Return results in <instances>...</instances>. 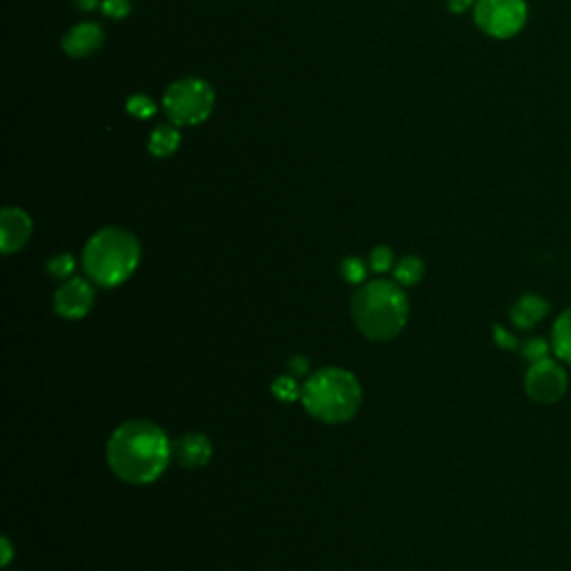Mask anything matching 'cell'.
Returning a JSON list of instances; mask_svg holds the SVG:
<instances>
[{
    "label": "cell",
    "instance_id": "cell-7",
    "mask_svg": "<svg viewBox=\"0 0 571 571\" xmlns=\"http://www.w3.org/2000/svg\"><path fill=\"white\" fill-rule=\"evenodd\" d=\"M525 389L527 395L538 405H553L565 395L567 373L549 358L531 362L525 375Z\"/></svg>",
    "mask_w": 571,
    "mask_h": 571
},
{
    "label": "cell",
    "instance_id": "cell-24",
    "mask_svg": "<svg viewBox=\"0 0 571 571\" xmlns=\"http://www.w3.org/2000/svg\"><path fill=\"white\" fill-rule=\"evenodd\" d=\"M289 368H290V375H295V377L306 375V373H308V359L302 358V355H297V358L290 359Z\"/></svg>",
    "mask_w": 571,
    "mask_h": 571
},
{
    "label": "cell",
    "instance_id": "cell-16",
    "mask_svg": "<svg viewBox=\"0 0 571 571\" xmlns=\"http://www.w3.org/2000/svg\"><path fill=\"white\" fill-rule=\"evenodd\" d=\"M273 395L282 402H293V399L302 397V386L297 384L295 375H279L273 382Z\"/></svg>",
    "mask_w": 571,
    "mask_h": 571
},
{
    "label": "cell",
    "instance_id": "cell-22",
    "mask_svg": "<svg viewBox=\"0 0 571 571\" xmlns=\"http://www.w3.org/2000/svg\"><path fill=\"white\" fill-rule=\"evenodd\" d=\"M549 353V344L544 342V339L536 337V339H529L525 344V349H522V355H525L529 362H538V359H544Z\"/></svg>",
    "mask_w": 571,
    "mask_h": 571
},
{
    "label": "cell",
    "instance_id": "cell-10",
    "mask_svg": "<svg viewBox=\"0 0 571 571\" xmlns=\"http://www.w3.org/2000/svg\"><path fill=\"white\" fill-rule=\"evenodd\" d=\"M105 42V34L98 23H79L63 36V50L72 58H85V56L96 54Z\"/></svg>",
    "mask_w": 571,
    "mask_h": 571
},
{
    "label": "cell",
    "instance_id": "cell-2",
    "mask_svg": "<svg viewBox=\"0 0 571 571\" xmlns=\"http://www.w3.org/2000/svg\"><path fill=\"white\" fill-rule=\"evenodd\" d=\"M353 321L364 337L373 342H390L409 321V297L397 282L375 279L364 283L351 299Z\"/></svg>",
    "mask_w": 571,
    "mask_h": 571
},
{
    "label": "cell",
    "instance_id": "cell-20",
    "mask_svg": "<svg viewBox=\"0 0 571 571\" xmlns=\"http://www.w3.org/2000/svg\"><path fill=\"white\" fill-rule=\"evenodd\" d=\"M371 268L375 270V273H389L390 268H393V251L386 246H377L373 248L371 252Z\"/></svg>",
    "mask_w": 571,
    "mask_h": 571
},
{
    "label": "cell",
    "instance_id": "cell-14",
    "mask_svg": "<svg viewBox=\"0 0 571 571\" xmlns=\"http://www.w3.org/2000/svg\"><path fill=\"white\" fill-rule=\"evenodd\" d=\"M552 346L553 353H556L562 362L571 364V308L558 317L552 333Z\"/></svg>",
    "mask_w": 571,
    "mask_h": 571
},
{
    "label": "cell",
    "instance_id": "cell-6",
    "mask_svg": "<svg viewBox=\"0 0 571 571\" xmlns=\"http://www.w3.org/2000/svg\"><path fill=\"white\" fill-rule=\"evenodd\" d=\"M527 23L525 0H478L475 25L491 38L516 36Z\"/></svg>",
    "mask_w": 571,
    "mask_h": 571
},
{
    "label": "cell",
    "instance_id": "cell-27",
    "mask_svg": "<svg viewBox=\"0 0 571 571\" xmlns=\"http://www.w3.org/2000/svg\"><path fill=\"white\" fill-rule=\"evenodd\" d=\"M103 0H74V5L79 7L81 12H92V10H96L98 5H101Z\"/></svg>",
    "mask_w": 571,
    "mask_h": 571
},
{
    "label": "cell",
    "instance_id": "cell-21",
    "mask_svg": "<svg viewBox=\"0 0 571 571\" xmlns=\"http://www.w3.org/2000/svg\"><path fill=\"white\" fill-rule=\"evenodd\" d=\"M101 7H103V12H105V14L114 20L127 19L132 12L130 0H103Z\"/></svg>",
    "mask_w": 571,
    "mask_h": 571
},
{
    "label": "cell",
    "instance_id": "cell-17",
    "mask_svg": "<svg viewBox=\"0 0 571 571\" xmlns=\"http://www.w3.org/2000/svg\"><path fill=\"white\" fill-rule=\"evenodd\" d=\"M367 270H368L367 264H364L359 257H346V259L342 261V266H339L342 277H344L349 283H353V286L364 283V279H367Z\"/></svg>",
    "mask_w": 571,
    "mask_h": 571
},
{
    "label": "cell",
    "instance_id": "cell-18",
    "mask_svg": "<svg viewBox=\"0 0 571 571\" xmlns=\"http://www.w3.org/2000/svg\"><path fill=\"white\" fill-rule=\"evenodd\" d=\"M126 107L132 117L136 119H150L157 114V103H154L148 94H135V96H130Z\"/></svg>",
    "mask_w": 571,
    "mask_h": 571
},
{
    "label": "cell",
    "instance_id": "cell-26",
    "mask_svg": "<svg viewBox=\"0 0 571 571\" xmlns=\"http://www.w3.org/2000/svg\"><path fill=\"white\" fill-rule=\"evenodd\" d=\"M0 547H3V562H0V565L3 567H7L12 562V543H10V538H3L0 540Z\"/></svg>",
    "mask_w": 571,
    "mask_h": 571
},
{
    "label": "cell",
    "instance_id": "cell-4",
    "mask_svg": "<svg viewBox=\"0 0 571 571\" xmlns=\"http://www.w3.org/2000/svg\"><path fill=\"white\" fill-rule=\"evenodd\" d=\"M141 261V243L130 230L123 228H103L85 243L83 264L85 274L89 282L114 289L135 274Z\"/></svg>",
    "mask_w": 571,
    "mask_h": 571
},
{
    "label": "cell",
    "instance_id": "cell-25",
    "mask_svg": "<svg viewBox=\"0 0 571 571\" xmlns=\"http://www.w3.org/2000/svg\"><path fill=\"white\" fill-rule=\"evenodd\" d=\"M475 3H478V0H449V10L453 12V14H465L467 10L475 7Z\"/></svg>",
    "mask_w": 571,
    "mask_h": 571
},
{
    "label": "cell",
    "instance_id": "cell-15",
    "mask_svg": "<svg viewBox=\"0 0 571 571\" xmlns=\"http://www.w3.org/2000/svg\"><path fill=\"white\" fill-rule=\"evenodd\" d=\"M424 277V264L420 257H405L395 266V282L399 286H415Z\"/></svg>",
    "mask_w": 571,
    "mask_h": 571
},
{
    "label": "cell",
    "instance_id": "cell-3",
    "mask_svg": "<svg viewBox=\"0 0 571 571\" xmlns=\"http://www.w3.org/2000/svg\"><path fill=\"white\" fill-rule=\"evenodd\" d=\"M299 402L308 415L320 422L344 424L351 422L362 406V386L346 368H321L304 382Z\"/></svg>",
    "mask_w": 571,
    "mask_h": 571
},
{
    "label": "cell",
    "instance_id": "cell-11",
    "mask_svg": "<svg viewBox=\"0 0 571 571\" xmlns=\"http://www.w3.org/2000/svg\"><path fill=\"white\" fill-rule=\"evenodd\" d=\"M173 458L183 469H201L212 458V444L204 433H186L173 444Z\"/></svg>",
    "mask_w": 571,
    "mask_h": 571
},
{
    "label": "cell",
    "instance_id": "cell-8",
    "mask_svg": "<svg viewBox=\"0 0 571 571\" xmlns=\"http://www.w3.org/2000/svg\"><path fill=\"white\" fill-rule=\"evenodd\" d=\"M94 306L92 283L83 277H70L54 293V311L63 320H83Z\"/></svg>",
    "mask_w": 571,
    "mask_h": 571
},
{
    "label": "cell",
    "instance_id": "cell-1",
    "mask_svg": "<svg viewBox=\"0 0 571 571\" xmlns=\"http://www.w3.org/2000/svg\"><path fill=\"white\" fill-rule=\"evenodd\" d=\"M173 460V442L161 427L148 420H130L112 433L107 465L127 484H150Z\"/></svg>",
    "mask_w": 571,
    "mask_h": 571
},
{
    "label": "cell",
    "instance_id": "cell-23",
    "mask_svg": "<svg viewBox=\"0 0 571 571\" xmlns=\"http://www.w3.org/2000/svg\"><path fill=\"white\" fill-rule=\"evenodd\" d=\"M493 335H496V342H498V346H500V349H506V351L516 349V337H511V335L506 333L505 328L496 326V328H493Z\"/></svg>",
    "mask_w": 571,
    "mask_h": 571
},
{
    "label": "cell",
    "instance_id": "cell-19",
    "mask_svg": "<svg viewBox=\"0 0 571 571\" xmlns=\"http://www.w3.org/2000/svg\"><path fill=\"white\" fill-rule=\"evenodd\" d=\"M76 268V261L72 255H56L47 261V273L54 279H70Z\"/></svg>",
    "mask_w": 571,
    "mask_h": 571
},
{
    "label": "cell",
    "instance_id": "cell-9",
    "mask_svg": "<svg viewBox=\"0 0 571 571\" xmlns=\"http://www.w3.org/2000/svg\"><path fill=\"white\" fill-rule=\"evenodd\" d=\"M32 237V217L20 208H5L0 212V248L5 255L19 252Z\"/></svg>",
    "mask_w": 571,
    "mask_h": 571
},
{
    "label": "cell",
    "instance_id": "cell-5",
    "mask_svg": "<svg viewBox=\"0 0 571 571\" xmlns=\"http://www.w3.org/2000/svg\"><path fill=\"white\" fill-rule=\"evenodd\" d=\"M212 107V85L195 76L174 81L163 94V110L174 126H199L210 117Z\"/></svg>",
    "mask_w": 571,
    "mask_h": 571
},
{
    "label": "cell",
    "instance_id": "cell-13",
    "mask_svg": "<svg viewBox=\"0 0 571 571\" xmlns=\"http://www.w3.org/2000/svg\"><path fill=\"white\" fill-rule=\"evenodd\" d=\"M179 145H181V135H179V130L174 127V123L173 126H170V123H163V126L154 127V132L150 135L148 148L157 158H166L177 152Z\"/></svg>",
    "mask_w": 571,
    "mask_h": 571
},
{
    "label": "cell",
    "instance_id": "cell-12",
    "mask_svg": "<svg viewBox=\"0 0 571 571\" xmlns=\"http://www.w3.org/2000/svg\"><path fill=\"white\" fill-rule=\"evenodd\" d=\"M547 311L549 304L543 297H538V295H525L511 308V321L518 328H531V326H536L547 315Z\"/></svg>",
    "mask_w": 571,
    "mask_h": 571
}]
</instances>
